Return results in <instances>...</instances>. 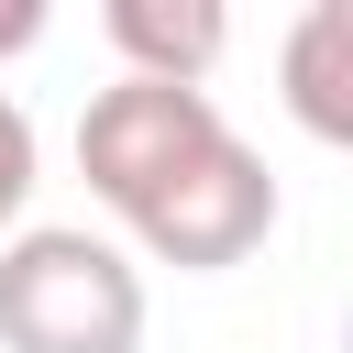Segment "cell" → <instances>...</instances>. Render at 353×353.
Returning a JSON list of instances; mask_svg holds the SVG:
<instances>
[{
	"label": "cell",
	"instance_id": "cell-1",
	"mask_svg": "<svg viewBox=\"0 0 353 353\" xmlns=\"http://www.w3.org/2000/svg\"><path fill=\"white\" fill-rule=\"evenodd\" d=\"M0 353H143V265L88 221L0 243Z\"/></svg>",
	"mask_w": 353,
	"mask_h": 353
},
{
	"label": "cell",
	"instance_id": "cell-2",
	"mask_svg": "<svg viewBox=\"0 0 353 353\" xmlns=\"http://www.w3.org/2000/svg\"><path fill=\"white\" fill-rule=\"evenodd\" d=\"M232 143V121H221V99L210 88H165V77H110V88H88V110H77V176H88V199L132 232L188 165H210Z\"/></svg>",
	"mask_w": 353,
	"mask_h": 353
},
{
	"label": "cell",
	"instance_id": "cell-3",
	"mask_svg": "<svg viewBox=\"0 0 353 353\" xmlns=\"http://www.w3.org/2000/svg\"><path fill=\"white\" fill-rule=\"evenodd\" d=\"M99 33L121 44V77H165V88H210V66L232 44L221 0H110Z\"/></svg>",
	"mask_w": 353,
	"mask_h": 353
},
{
	"label": "cell",
	"instance_id": "cell-4",
	"mask_svg": "<svg viewBox=\"0 0 353 353\" xmlns=\"http://www.w3.org/2000/svg\"><path fill=\"white\" fill-rule=\"evenodd\" d=\"M287 110H298L320 143L353 132V11H342V0H309V11L287 22Z\"/></svg>",
	"mask_w": 353,
	"mask_h": 353
},
{
	"label": "cell",
	"instance_id": "cell-5",
	"mask_svg": "<svg viewBox=\"0 0 353 353\" xmlns=\"http://www.w3.org/2000/svg\"><path fill=\"white\" fill-rule=\"evenodd\" d=\"M33 176H44V132H33V110L0 88V243L22 232V210H33Z\"/></svg>",
	"mask_w": 353,
	"mask_h": 353
},
{
	"label": "cell",
	"instance_id": "cell-6",
	"mask_svg": "<svg viewBox=\"0 0 353 353\" xmlns=\"http://www.w3.org/2000/svg\"><path fill=\"white\" fill-rule=\"evenodd\" d=\"M44 44V0H0V55H33Z\"/></svg>",
	"mask_w": 353,
	"mask_h": 353
}]
</instances>
